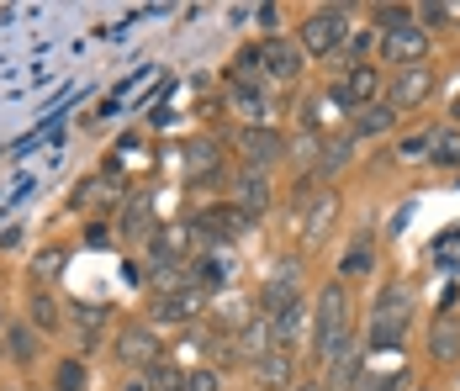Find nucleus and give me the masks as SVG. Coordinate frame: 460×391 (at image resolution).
Segmentation results:
<instances>
[{
    "label": "nucleus",
    "instance_id": "1",
    "mask_svg": "<svg viewBox=\"0 0 460 391\" xmlns=\"http://www.w3.org/2000/svg\"><path fill=\"white\" fill-rule=\"evenodd\" d=\"M408 317H413V291L386 286L376 302V317H370V349H397L408 339Z\"/></svg>",
    "mask_w": 460,
    "mask_h": 391
},
{
    "label": "nucleus",
    "instance_id": "2",
    "mask_svg": "<svg viewBox=\"0 0 460 391\" xmlns=\"http://www.w3.org/2000/svg\"><path fill=\"white\" fill-rule=\"evenodd\" d=\"M313 333H318V360H328L339 344H349V291L344 286H323L318 291V317H313Z\"/></svg>",
    "mask_w": 460,
    "mask_h": 391
},
{
    "label": "nucleus",
    "instance_id": "3",
    "mask_svg": "<svg viewBox=\"0 0 460 391\" xmlns=\"http://www.w3.org/2000/svg\"><path fill=\"white\" fill-rule=\"evenodd\" d=\"M381 58H386V64H402V69L423 64V58H429V32H423L418 22L386 27V32H381Z\"/></svg>",
    "mask_w": 460,
    "mask_h": 391
},
{
    "label": "nucleus",
    "instance_id": "4",
    "mask_svg": "<svg viewBox=\"0 0 460 391\" xmlns=\"http://www.w3.org/2000/svg\"><path fill=\"white\" fill-rule=\"evenodd\" d=\"M344 32H349V16H344V11H313V16L302 22V53L328 58L333 48L344 43Z\"/></svg>",
    "mask_w": 460,
    "mask_h": 391
},
{
    "label": "nucleus",
    "instance_id": "5",
    "mask_svg": "<svg viewBox=\"0 0 460 391\" xmlns=\"http://www.w3.org/2000/svg\"><path fill=\"white\" fill-rule=\"evenodd\" d=\"M429 95H434V69H429V64H413V69H402L397 85H392V111H413Z\"/></svg>",
    "mask_w": 460,
    "mask_h": 391
},
{
    "label": "nucleus",
    "instance_id": "6",
    "mask_svg": "<svg viewBox=\"0 0 460 391\" xmlns=\"http://www.w3.org/2000/svg\"><path fill=\"white\" fill-rule=\"evenodd\" d=\"M117 360H122V365H154V360H159V339H154V328L128 323V328L117 333Z\"/></svg>",
    "mask_w": 460,
    "mask_h": 391
},
{
    "label": "nucleus",
    "instance_id": "7",
    "mask_svg": "<svg viewBox=\"0 0 460 391\" xmlns=\"http://www.w3.org/2000/svg\"><path fill=\"white\" fill-rule=\"evenodd\" d=\"M376 90H381V75H376V64H349V75H344V85H339V95H344V106H376Z\"/></svg>",
    "mask_w": 460,
    "mask_h": 391
},
{
    "label": "nucleus",
    "instance_id": "8",
    "mask_svg": "<svg viewBox=\"0 0 460 391\" xmlns=\"http://www.w3.org/2000/svg\"><path fill=\"white\" fill-rule=\"evenodd\" d=\"M260 307L276 317L286 307H296V264H276V275L265 280V291H260Z\"/></svg>",
    "mask_w": 460,
    "mask_h": 391
},
{
    "label": "nucleus",
    "instance_id": "9",
    "mask_svg": "<svg viewBox=\"0 0 460 391\" xmlns=\"http://www.w3.org/2000/svg\"><path fill=\"white\" fill-rule=\"evenodd\" d=\"M201 307H207V291H201V286H181V291H164L154 312H159L164 323H190Z\"/></svg>",
    "mask_w": 460,
    "mask_h": 391
},
{
    "label": "nucleus",
    "instance_id": "10",
    "mask_svg": "<svg viewBox=\"0 0 460 391\" xmlns=\"http://www.w3.org/2000/svg\"><path fill=\"white\" fill-rule=\"evenodd\" d=\"M260 69L276 75V80H291V75L302 69V48L286 43V38H270V43L260 48Z\"/></svg>",
    "mask_w": 460,
    "mask_h": 391
},
{
    "label": "nucleus",
    "instance_id": "11",
    "mask_svg": "<svg viewBox=\"0 0 460 391\" xmlns=\"http://www.w3.org/2000/svg\"><path fill=\"white\" fill-rule=\"evenodd\" d=\"M355 381H360V349L339 344L333 354H328V387L323 391H349Z\"/></svg>",
    "mask_w": 460,
    "mask_h": 391
},
{
    "label": "nucleus",
    "instance_id": "12",
    "mask_svg": "<svg viewBox=\"0 0 460 391\" xmlns=\"http://www.w3.org/2000/svg\"><path fill=\"white\" fill-rule=\"evenodd\" d=\"M429 349H434V360H460V317L456 312H445V317H434V333H429Z\"/></svg>",
    "mask_w": 460,
    "mask_h": 391
},
{
    "label": "nucleus",
    "instance_id": "13",
    "mask_svg": "<svg viewBox=\"0 0 460 391\" xmlns=\"http://www.w3.org/2000/svg\"><path fill=\"white\" fill-rule=\"evenodd\" d=\"M238 143H243V159H249V164H270V159H280V138L265 132V128H254V132L243 128Z\"/></svg>",
    "mask_w": 460,
    "mask_h": 391
},
{
    "label": "nucleus",
    "instance_id": "14",
    "mask_svg": "<svg viewBox=\"0 0 460 391\" xmlns=\"http://www.w3.org/2000/svg\"><path fill=\"white\" fill-rule=\"evenodd\" d=\"M201 227H207L212 238H238V233L249 227V218H243L238 207H212V212H201Z\"/></svg>",
    "mask_w": 460,
    "mask_h": 391
},
{
    "label": "nucleus",
    "instance_id": "15",
    "mask_svg": "<svg viewBox=\"0 0 460 391\" xmlns=\"http://www.w3.org/2000/svg\"><path fill=\"white\" fill-rule=\"evenodd\" d=\"M270 207V185H265V174H243V185H238V212L243 218H260Z\"/></svg>",
    "mask_w": 460,
    "mask_h": 391
},
{
    "label": "nucleus",
    "instance_id": "16",
    "mask_svg": "<svg viewBox=\"0 0 460 391\" xmlns=\"http://www.w3.org/2000/svg\"><path fill=\"white\" fill-rule=\"evenodd\" d=\"M254 376H260L265 387L291 381V349H270V354H260V360H254Z\"/></svg>",
    "mask_w": 460,
    "mask_h": 391
},
{
    "label": "nucleus",
    "instance_id": "17",
    "mask_svg": "<svg viewBox=\"0 0 460 391\" xmlns=\"http://www.w3.org/2000/svg\"><path fill=\"white\" fill-rule=\"evenodd\" d=\"M154 233H159L154 238V260H181L185 244H190V227H181V222L175 227H154Z\"/></svg>",
    "mask_w": 460,
    "mask_h": 391
},
{
    "label": "nucleus",
    "instance_id": "18",
    "mask_svg": "<svg viewBox=\"0 0 460 391\" xmlns=\"http://www.w3.org/2000/svg\"><path fill=\"white\" fill-rule=\"evenodd\" d=\"M32 328H38V333H53V328H58V323H64V317H58V302H53V297H48L43 286H32Z\"/></svg>",
    "mask_w": 460,
    "mask_h": 391
},
{
    "label": "nucleus",
    "instance_id": "19",
    "mask_svg": "<svg viewBox=\"0 0 460 391\" xmlns=\"http://www.w3.org/2000/svg\"><path fill=\"white\" fill-rule=\"evenodd\" d=\"M148 391H185V370L175 360H154L148 365Z\"/></svg>",
    "mask_w": 460,
    "mask_h": 391
},
{
    "label": "nucleus",
    "instance_id": "20",
    "mask_svg": "<svg viewBox=\"0 0 460 391\" xmlns=\"http://www.w3.org/2000/svg\"><path fill=\"white\" fill-rule=\"evenodd\" d=\"M333 212H339V201H333V196H318V201H313V212H307V244H323V238H328Z\"/></svg>",
    "mask_w": 460,
    "mask_h": 391
},
{
    "label": "nucleus",
    "instance_id": "21",
    "mask_svg": "<svg viewBox=\"0 0 460 391\" xmlns=\"http://www.w3.org/2000/svg\"><path fill=\"white\" fill-rule=\"evenodd\" d=\"M201 170H217V143H190L185 148V174H201Z\"/></svg>",
    "mask_w": 460,
    "mask_h": 391
},
{
    "label": "nucleus",
    "instance_id": "22",
    "mask_svg": "<svg viewBox=\"0 0 460 391\" xmlns=\"http://www.w3.org/2000/svg\"><path fill=\"white\" fill-rule=\"evenodd\" d=\"M392 122H397V111H392V106H366V111H360V132H366V138L392 132Z\"/></svg>",
    "mask_w": 460,
    "mask_h": 391
},
{
    "label": "nucleus",
    "instance_id": "23",
    "mask_svg": "<svg viewBox=\"0 0 460 391\" xmlns=\"http://www.w3.org/2000/svg\"><path fill=\"white\" fill-rule=\"evenodd\" d=\"M85 360H58V391H85Z\"/></svg>",
    "mask_w": 460,
    "mask_h": 391
},
{
    "label": "nucleus",
    "instance_id": "24",
    "mask_svg": "<svg viewBox=\"0 0 460 391\" xmlns=\"http://www.w3.org/2000/svg\"><path fill=\"white\" fill-rule=\"evenodd\" d=\"M439 164H460V132H434V148H429Z\"/></svg>",
    "mask_w": 460,
    "mask_h": 391
},
{
    "label": "nucleus",
    "instance_id": "25",
    "mask_svg": "<svg viewBox=\"0 0 460 391\" xmlns=\"http://www.w3.org/2000/svg\"><path fill=\"white\" fill-rule=\"evenodd\" d=\"M64 260H69V254H64V249H43V254H38V260H32V275H38V280H53V275H58V270H64Z\"/></svg>",
    "mask_w": 460,
    "mask_h": 391
},
{
    "label": "nucleus",
    "instance_id": "26",
    "mask_svg": "<svg viewBox=\"0 0 460 391\" xmlns=\"http://www.w3.org/2000/svg\"><path fill=\"white\" fill-rule=\"evenodd\" d=\"M11 360L32 365V328H11Z\"/></svg>",
    "mask_w": 460,
    "mask_h": 391
},
{
    "label": "nucleus",
    "instance_id": "27",
    "mask_svg": "<svg viewBox=\"0 0 460 391\" xmlns=\"http://www.w3.org/2000/svg\"><path fill=\"white\" fill-rule=\"evenodd\" d=\"M122 227H128V233H143V227H148V201H143V196L122 212Z\"/></svg>",
    "mask_w": 460,
    "mask_h": 391
},
{
    "label": "nucleus",
    "instance_id": "28",
    "mask_svg": "<svg viewBox=\"0 0 460 391\" xmlns=\"http://www.w3.org/2000/svg\"><path fill=\"white\" fill-rule=\"evenodd\" d=\"M397 381H402V376H360L355 391H397Z\"/></svg>",
    "mask_w": 460,
    "mask_h": 391
},
{
    "label": "nucleus",
    "instance_id": "29",
    "mask_svg": "<svg viewBox=\"0 0 460 391\" xmlns=\"http://www.w3.org/2000/svg\"><path fill=\"white\" fill-rule=\"evenodd\" d=\"M238 80H254L260 75V48H249V53H238V69H233Z\"/></svg>",
    "mask_w": 460,
    "mask_h": 391
},
{
    "label": "nucleus",
    "instance_id": "30",
    "mask_svg": "<svg viewBox=\"0 0 460 391\" xmlns=\"http://www.w3.org/2000/svg\"><path fill=\"white\" fill-rule=\"evenodd\" d=\"M185 391H217V376L212 370H185Z\"/></svg>",
    "mask_w": 460,
    "mask_h": 391
},
{
    "label": "nucleus",
    "instance_id": "31",
    "mask_svg": "<svg viewBox=\"0 0 460 391\" xmlns=\"http://www.w3.org/2000/svg\"><path fill=\"white\" fill-rule=\"evenodd\" d=\"M429 148H434V132H418V138L402 143V159H418V154H429Z\"/></svg>",
    "mask_w": 460,
    "mask_h": 391
},
{
    "label": "nucleus",
    "instance_id": "32",
    "mask_svg": "<svg viewBox=\"0 0 460 391\" xmlns=\"http://www.w3.org/2000/svg\"><path fill=\"white\" fill-rule=\"evenodd\" d=\"M366 270H370V254H366V249H355V254L344 260V275H366Z\"/></svg>",
    "mask_w": 460,
    "mask_h": 391
},
{
    "label": "nucleus",
    "instance_id": "33",
    "mask_svg": "<svg viewBox=\"0 0 460 391\" xmlns=\"http://www.w3.org/2000/svg\"><path fill=\"white\" fill-rule=\"evenodd\" d=\"M128 391H148V387H143V381H133V387H128Z\"/></svg>",
    "mask_w": 460,
    "mask_h": 391
},
{
    "label": "nucleus",
    "instance_id": "34",
    "mask_svg": "<svg viewBox=\"0 0 460 391\" xmlns=\"http://www.w3.org/2000/svg\"><path fill=\"white\" fill-rule=\"evenodd\" d=\"M296 391H323V387H296Z\"/></svg>",
    "mask_w": 460,
    "mask_h": 391
}]
</instances>
